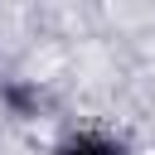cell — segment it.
Returning a JSON list of instances; mask_svg holds the SVG:
<instances>
[{
	"label": "cell",
	"instance_id": "6da1fadb",
	"mask_svg": "<svg viewBox=\"0 0 155 155\" xmlns=\"http://www.w3.org/2000/svg\"><path fill=\"white\" fill-rule=\"evenodd\" d=\"M53 155H131V145L102 126H78L53 145Z\"/></svg>",
	"mask_w": 155,
	"mask_h": 155
}]
</instances>
